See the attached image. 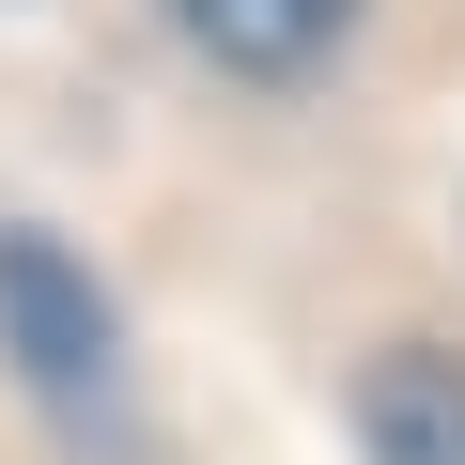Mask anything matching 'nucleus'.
I'll use <instances>...</instances> for the list:
<instances>
[{
  "mask_svg": "<svg viewBox=\"0 0 465 465\" xmlns=\"http://www.w3.org/2000/svg\"><path fill=\"white\" fill-rule=\"evenodd\" d=\"M155 16H171L202 63H232V78H311V63L357 32V0H155Z\"/></svg>",
  "mask_w": 465,
  "mask_h": 465,
  "instance_id": "3",
  "label": "nucleus"
},
{
  "mask_svg": "<svg viewBox=\"0 0 465 465\" xmlns=\"http://www.w3.org/2000/svg\"><path fill=\"white\" fill-rule=\"evenodd\" d=\"M0 357L32 372V403L47 419H109L124 403V341H109V295H94V264L78 249H47V232H0Z\"/></svg>",
  "mask_w": 465,
  "mask_h": 465,
  "instance_id": "1",
  "label": "nucleus"
},
{
  "mask_svg": "<svg viewBox=\"0 0 465 465\" xmlns=\"http://www.w3.org/2000/svg\"><path fill=\"white\" fill-rule=\"evenodd\" d=\"M357 450L372 465H465V357L450 341H388L357 372Z\"/></svg>",
  "mask_w": 465,
  "mask_h": 465,
  "instance_id": "2",
  "label": "nucleus"
}]
</instances>
